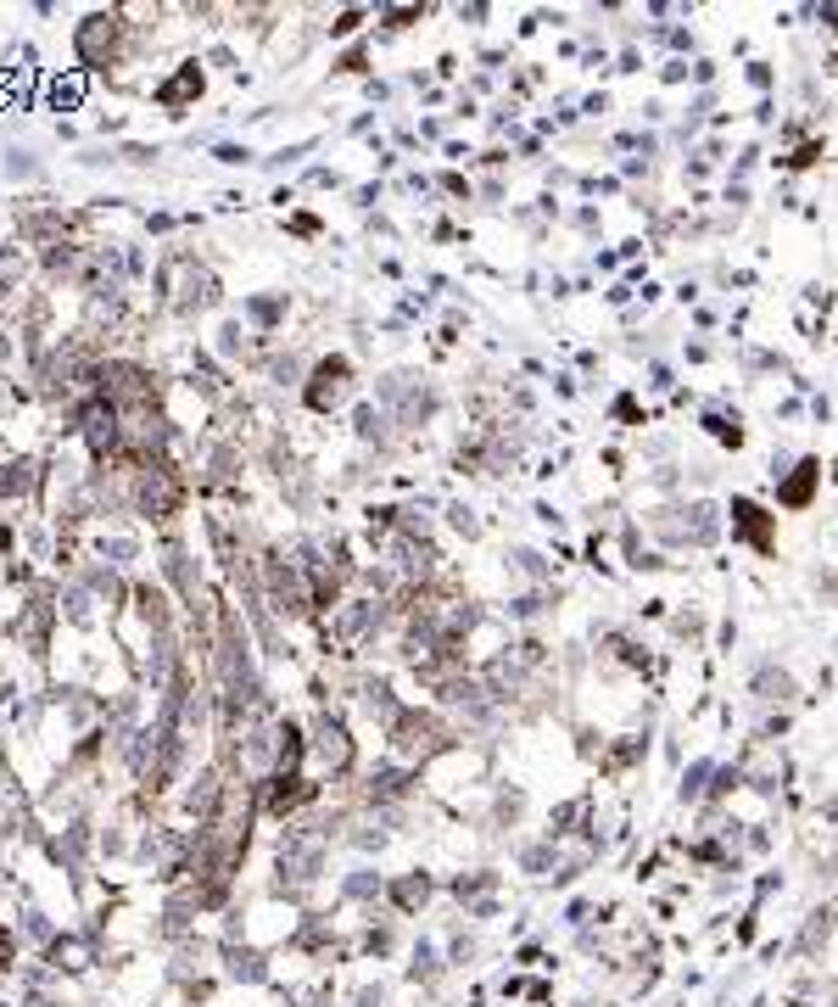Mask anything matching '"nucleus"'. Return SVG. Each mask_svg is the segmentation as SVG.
<instances>
[{
	"label": "nucleus",
	"mask_w": 838,
	"mask_h": 1007,
	"mask_svg": "<svg viewBox=\"0 0 838 1007\" xmlns=\"http://www.w3.org/2000/svg\"><path fill=\"white\" fill-rule=\"evenodd\" d=\"M118 17L113 12H90L84 23H79V34H73V45H79V57H84V68H107L113 62V51H118Z\"/></svg>",
	"instance_id": "f257e3e1"
},
{
	"label": "nucleus",
	"mask_w": 838,
	"mask_h": 1007,
	"mask_svg": "<svg viewBox=\"0 0 838 1007\" xmlns=\"http://www.w3.org/2000/svg\"><path fill=\"white\" fill-rule=\"evenodd\" d=\"M353 393V370H347V359H324V364H314V380H308V409L314 414H330L341 398Z\"/></svg>",
	"instance_id": "f03ea898"
},
{
	"label": "nucleus",
	"mask_w": 838,
	"mask_h": 1007,
	"mask_svg": "<svg viewBox=\"0 0 838 1007\" xmlns=\"http://www.w3.org/2000/svg\"><path fill=\"white\" fill-rule=\"evenodd\" d=\"M732 538H744V543H750V549H760V554H777L771 515H766L755 499H732Z\"/></svg>",
	"instance_id": "7ed1b4c3"
},
{
	"label": "nucleus",
	"mask_w": 838,
	"mask_h": 1007,
	"mask_svg": "<svg viewBox=\"0 0 838 1007\" xmlns=\"http://www.w3.org/2000/svg\"><path fill=\"white\" fill-rule=\"evenodd\" d=\"M314 734H319V739H314V750L335 766V773H347V766H353V739H347V728L330 723V716H319V728H314Z\"/></svg>",
	"instance_id": "20e7f679"
},
{
	"label": "nucleus",
	"mask_w": 838,
	"mask_h": 1007,
	"mask_svg": "<svg viewBox=\"0 0 838 1007\" xmlns=\"http://www.w3.org/2000/svg\"><path fill=\"white\" fill-rule=\"evenodd\" d=\"M196 95H202V68L196 62H185L168 84H157V107H168V113H179L185 102H196Z\"/></svg>",
	"instance_id": "39448f33"
},
{
	"label": "nucleus",
	"mask_w": 838,
	"mask_h": 1007,
	"mask_svg": "<svg viewBox=\"0 0 838 1007\" xmlns=\"http://www.w3.org/2000/svg\"><path fill=\"white\" fill-rule=\"evenodd\" d=\"M816 476H822V459H800V470L788 476V482L777 488V504H788V510H805L811 504V493H816Z\"/></svg>",
	"instance_id": "423d86ee"
},
{
	"label": "nucleus",
	"mask_w": 838,
	"mask_h": 1007,
	"mask_svg": "<svg viewBox=\"0 0 838 1007\" xmlns=\"http://www.w3.org/2000/svg\"><path fill=\"white\" fill-rule=\"evenodd\" d=\"M330 628H335V639H341V644H358V639L375 628V605H364V599H358V605H347V610H341V616L330 621Z\"/></svg>",
	"instance_id": "0eeeda50"
},
{
	"label": "nucleus",
	"mask_w": 838,
	"mask_h": 1007,
	"mask_svg": "<svg viewBox=\"0 0 838 1007\" xmlns=\"http://www.w3.org/2000/svg\"><path fill=\"white\" fill-rule=\"evenodd\" d=\"M705 425L716 431V437H721V443H732V448H737V443H744V431H737V425H727V414H710Z\"/></svg>",
	"instance_id": "6e6552de"
},
{
	"label": "nucleus",
	"mask_w": 838,
	"mask_h": 1007,
	"mask_svg": "<svg viewBox=\"0 0 838 1007\" xmlns=\"http://www.w3.org/2000/svg\"><path fill=\"white\" fill-rule=\"evenodd\" d=\"M398 901H403V906L425 901V879H409V885H398Z\"/></svg>",
	"instance_id": "1a4fd4ad"
},
{
	"label": "nucleus",
	"mask_w": 838,
	"mask_h": 1007,
	"mask_svg": "<svg viewBox=\"0 0 838 1007\" xmlns=\"http://www.w3.org/2000/svg\"><path fill=\"white\" fill-rule=\"evenodd\" d=\"M358 23H364V12H341V17L330 23V34H353Z\"/></svg>",
	"instance_id": "9d476101"
},
{
	"label": "nucleus",
	"mask_w": 838,
	"mask_h": 1007,
	"mask_svg": "<svg viewBox=\"0 0 838 1007\" xmlns=\"http://www.w3.org/2000/svg\"><path fill=\"white\" fill-rule=\"evenodd\" d=\"M12 946H17V940H12V929H7V924H0V969H7V963H12Z\"/></svg>",
	"instance_id": "9b49d317"
},
{
	"label": "nucleus",
	"mask_w": 838,
	"mask_h": 1007,
	"mask_svg": "<svg viewBox=\"0 0 838 1007\" xmlns=\"http://www.w3.org/2000/svg\"><path fill=\"white\" fill-rule=\"evenodd\" d=\"M822 17H827V23H833V28H838V7H822Z\"/></svg>",
	"instance_id": "f8f14e48"
},
{
	"label": "nucleus",
	"mask_w": 838,
	"mask_h": 1007,
	"mask_svg": "<svg viewBox=\"0 0 838 1007\" xmlns=\"http://www.w3.org/2000/svg\"><path fill=\"white\" fill-rule=\"evenodd\" d=\"M833 482H838V465H833Z\"/></svg>",
	"instance_id": "ddd939ff"
}]
</instances>
